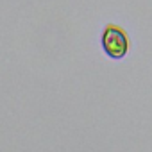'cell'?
<instances>
[{"label": "cell", "instance_id": "cell-1", "mask_svg": "<svg viewBox=\"0 0 152 152\" xmlns=\"http://www.w3.org/2000/svg\"><path fill=\"white\" fill-rule=\"evenodd\" d=\"M102 48L106 56L111 59L125 57L129 50V39H127L125 31H122L116 25H107L102 32Z\"/></svg>", "mask_w": 152, "mask_h": 152}]
</instances>
